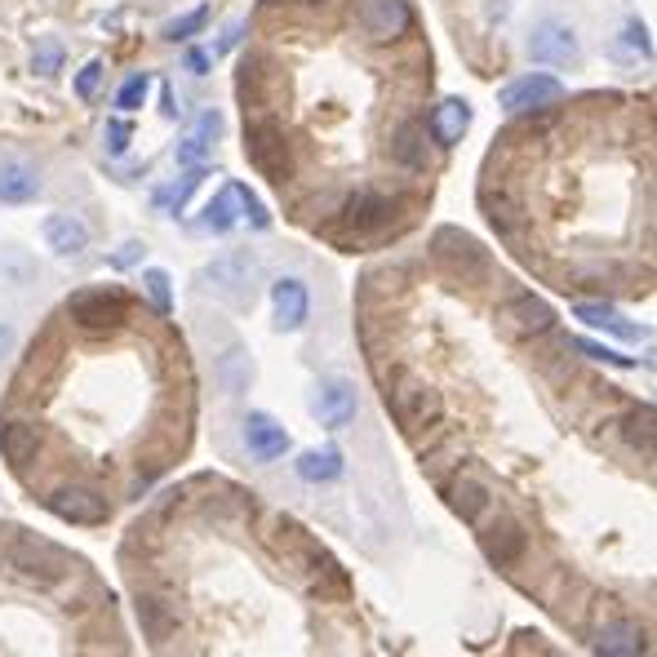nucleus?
<instances>
[{"mask_svg":"<svg viewBox=\"0 0 657 657\" xmlns=\"http://www.w3.org/2000/svg\"><path fill=\"white\" fill-rule=\"evenodd\" d=\"M262 276H267V267H262V258L253 249H231V253H218L214 262H205L195 280H201L205 294H214L227 307H249Z\"/></svg>","mask_w":657,"mask_h":657,"instance_id":"obj_1","label":"nucleus"},{"mask_svg":"<svg viewBox=\"0 0 657 657\" xmlns=\"http://www.w3.org/2000/svg\"><path fill=\"white\" fill-rule=\"evenodd\" d=\"M236 223H253L258 231H262V227H272L267 205H262L244 182H227V187L214 195V201L205 205V218H201L205 231H231Z\"/></svg>","mask_w":657,"mask_h":657,"instance_id":"obj_2","label":"nucleus"},{"mask_svg":"<svg viewBox=\"0 0 657 657\" xmlns=\"http://www.w3.org/2000/svg\"><path fill=\"white\" fill-rule=\"evenodd\" d=\"M529 58L538 68H577L582 62V45H577V32L569 19H542L534 23V36H529Z\"/></svg>","mask_w":657,"mask_h":657,"instance_id":"obj_3","label":"nucleus"},{"mask_svg":"<svg viewBox=\"0 0 657 657\" xmlns=\"http://www.w3.org/2000/svg\"><path fill=\"white\" fill-rule=\"evenodd\" d=\"M307 409H311V418H315L320 427L343 431V427L356 418V409H360L356 386H351L347 378H320L315 391H311V401H307Z\"/></svg>","mask_w":657,"mask_h":657,"instance_id":"obj_4","label":"nucleus"},{"mask_svg":"<svg viewBox=\"0 0 657 657\" xmlns=\"http://www.w3.org/2000/svg\"><path fill=\"white\" fill-rule=\"evenodd\" d=\"M356 27L386 45V40H401L409 27H414V10L405 0H356Z\"/></svg>","mask_w":657,"mask_h":657,"instance_id":"obj_5","label":"nucleus"},{"mask_svg":"<svg viewBox=\"0 0 657 657\" xmlns=\"http://www.w3.org/2000/svg\"><path fill=\"white\" fill-rule=\"evenodd\" d=\"M244 152H249V160H253L262 174H267L272 182H285L289 169H294L289 147H285V134H280V124H272V120H253V124H249Z\"/></svg>","mask_w":657,"mask_h":657,"instance_id":"obj_6","label":"nucleus"},{"mask_svg":"<svg viewBox=\"0 0 657 657\" xmlns=\"http://www.w3.org/2000/svg\"><path fill=\"white\" fill-rule=\"evenodd\" d=\"M391 409H396L405 431H422L435 427L440 418V391H431L422 378H401L396 391H391Z\"/></svg>","mask_w":657,"mask_h":657,"instance_id":"obj_7","label":"nucleus"},{"mask_svg":"<svg viewBox=\"0 0 657 657\" xmlns=\"http://www.w3.org/2000/svg\"><path fill=\"white\" fill-rule=\"evenodd\" d=\"M68 311H72V320H76L81 329L98 334V329H111V324L124 320V298H120L116 289H85V294H76V298L68 302Z\"/></svg>","mask_w":657,"mask_h":657,"instance_id":"obj_8","label":"nucleus"},{"mask_svg":"<svg viewBox=\"0 0 657 657\" xmlns=\"http://www.w3.org/2000/svg\"><path fill=\"white\" fill-rule=\"evenodd\" d=\"M560 94H564V85L556 81V76H519V81H511L502 94H498V103H502V111H538V107H551V103H560Z\"/></svg>","mask_w":657,"mask_h":657,"instance_id":"obj_9","label":"nucleus"},{"mask_svg":"<svg viewBox=\"0 0 657 657\" xmlns=\"http://www.w3.org/2000/svg\"><path fill=\"white\" fill-rule=\"evenodd\" d=\"M272 315H276V329L280 334H298L311 315V294L298 276H280L272 285Z\"/></svg>","mask_w":657,"mask_h":657,"instance_id":"obj_10","label":"nucleus"},{"mask_svg":"<svg viewBox=\"0 0 657 657\" xmlns=\"http://www.w3.org/2000/svg\"><path fill=\"white\" fill-rule=\"evenodd\" d=\"M244 444L253 453V463H276V457H285V449H289V431L272 414L253 409L244 418Z\"/></svg>","mask_w":657,"mask_h":657,"instance_id":"obj_11","label":"nucleus"},{"mask_svg":"<svg viewBox=\"0 0 657 657\" xmlns=\"http://www.w3.org/2000/svg\"><path fill=\"white\" fill-rule=\"evenodd\" d=\"M49 511L68 524H103L107 519V498L85 489V485H72V489H58L49 498Z\"/></svg>","mask_w":657,"mask_h":657,"instance_id":"obj_12","label":"nucleus"},{"mask_svg":"<svg viewBox=\"0 0 657 657\" xmlns=\"http://www.w3.org/2000/svg\"><path fill=\"white\" fill-rule=\"evenodd\" d=\"M502 324L511 329L515 338H538L556 324V311L542 302V298H515L506 311H502Z\"/></svg>","mask_w":657,"mask_h":657,"instance_id":"obj_13","label":"nucleus"},{"mask_svg":"<svg viewBox=\"0 0 657 657\" xmlns=\"http://www.w3.org/2000/svg\"><path fill=\"white\" fill-rule=\"evenodd\" d=\"M45 244L58 258H81L89 249V227L76 214H49L45 218Z\"/></svg>","mask_w":657,"mask_h":657,"instance_id":"obj_14","label":"nucleus"},{"mask_svg":"<svg viewBox=\"0 0 657 657\" xmlns=\"http://www.w3.org/2000/svg\"><path fill=\"white\" fill-rule=\"evenodd\" d=\"M40 195V174L27 160H0V205H27Z\"/></svg>","mask_w":657,"mask_h":657,"instance_id":"obj_15","label":"nucleus"},{"mask_svg":"<svg viewBox=\"0 0 657 657\" xmlns=\"http://www.w3.org/2000/svg\"><path fill=\"white\" fill-rule=\"evenodd\" d=\"M480 547H485V556L493 560V564H515L519 556H524V529H519V524L515 519H498V524H489V529L480 534Z\"/></svg>","mask_w":657,"mask_h":657,"instance_id":"obj_16","label":"nucleus"},{"mask_svg":"<svg viewBox=\"0 0 657 657\" xmlns=\"http://www.w3.org/2000/svg\"><path fill=\"white\" fill-rule=\"evenodd\" d=\"M471 129V107L463 98H444L435 111H431V139L440 147H453V143H463V134Z\"/></svg>","mask_w":657,"mask_h":657,"instance_id":"obj_17","label":"nucleus"},{"mask_svg":"<svg viewBox=\"0 0 657 657\" xmlns=\"http://www.w3.org/2000/svg\"><path fill=\"white\" fill-rule=\"evenodd\" d=\"M218 134H223V116H218V111H205L201 120L191 124V134L178 143V165H205Z\"/></svg>","mask_w":657,"mask_h":657,"instance_id":"obj_18","label":"nucleus"},{"mask_svg":"<svg viewBox=\"0 0 657 657\" xmlns=\"http://www.w3.org/2000/svg\"><path fill=\"white\" fill-rule=\"evenodd\" d=\"M449 506L463 515L467 524H480V515L489 511V485L480 480V476H471V471H463L453 485H449Z\"/></svg>","mask_w":657,"mask_h":657,"instance_id":"obj_19","label":"nucleus"},{"mask_svg":"<svg viewBox=\"0 0 657 657\" xmlns=\"http://www.w3.org/2000/svg\"><path fill=\"white\" fill-rule=\"evenodd\" d=\"M435 249H440V258L449 262L453 272H463V276H480V272H485V253H480V244H476L471 236L440 231V236H435Z\"/></svg>","mask_w":657,"mask_h":657,"instance_id":"obj_20","label":"nucleus"},{"mask_svg":"<svg viewBox=\"0 0 657 657\" xmlns=\"http://www.w3.org/2000/svg\"><path fill=\"white\" fill-rule=\"evenodd\" d=\"M214 378H218V386L227 391V396H244L249 382H253V356H249L240 343H231V347L214 360Z\"/></svg>","mask_w":657,"mask_h":657,"instance_id":"obj_21","label":"nucleus"},{"mask_svg":"<svg viewBox=\"0 0 657 657\" xmlns=\"http://www.w3.org/2000/svg\"><path fill=\"white\" fill-rule=\"evenodd\" d=\"M386 218H391V201H386V195H378V191H356L351 201H347V210H343V223L351 231H373Z\"/></svg>","mask_w":657,"mask_h":657,"instance_id":"obj_22","label":"nucleus"},{"mask_svg":"<svg viewBox=\"0 0 657 657\" xmlns=\"http://www.w3.org/2000/svg\"><path fill=\"white\" fill-rule=\"evenodd\" d=\"M294 471H298V480H307V485H334V480L347 471V463H343L338 449H307L298 463H294Z\"/></svg>","mask_w":657,"mask_h":657,"instance_id":"obj_23","label":"nucleus"},{"mask_svg":"<svg viewBox=\"0 0 657 657\" xmlns=\"http://www.w3.org/2000/svg\"><path fill=\"white\" fill-rule=\"evenodd\" d=\"M573 315H577L582 324H590V329H605V334H613V338H622V343H635V338H640V329L626 324V320H622L613 307H605V302H577Z\"/></svg>","mask_w":657,"mask_h":657,"instance_id":"obj_24","label":"nucleus"},{"mask_svg":"<svg viewBox=\"0 0 657 657\" xmlns=\"http://www.w3.org/2000/svg\"><path fill=\"white\" fill-rule=\"evenodd\" d=\"M36 276H40L36 258H27L19 244L0 249V285H5V289H27V285H36Z\"/></svg>","mask_w":657,"mask_h":657,"instance_id":"obj_25","label":"nucleus"},{"mask_svg":"<svg viewBox=\"0 0 657 657\" xmlns=\"http://www.w3.org/2000/svg\"><path fill=\"white\" fill-rule=\"evenodd\" d=\"M596 653H609V657H635V653H644V631L631 626V622H609V626L596 635Z\"/></svg>","mask_w":657,"mask_h":657,"instance_id":"obj_26","label":"nucleus"},{"mask_svg":"<svg viewBox=\"0 0 657 657\" xmlns=\"http://www.w3.org/2000/svg\"><path fill=\"white\" fill-rule=\"evenodd\" d=\"M36 427H27V422H10V427H0V453L10 457L14 467H27L32 457H36Z\"/></svg>","mask_w":657,"mask_h":657,"instance_id":"obj_27","label":"nucleus"},{"mask_svg":"<svg viewBox=\"0 0 657 657\" xmlns=\"http://www.w3.org/2000/svg\"><path fill=\"white\" fill-rule=\"evenodd\" d=\"M396 160L401 165H409V169H418V165H427V147H422V129L418 124H405L401 134H396Z\"/></svg>","mask_w":657,"mask_h":657,"instance_id":"obj_28","label":"nucleus"},{"mask_svg":"<svg viewBox=\"0 0 657 657\" xmlns=\"http://www.w3.org/2000/svg\"><path fill=\"white\" fill-rule=\"evenodd\" d=\"M205 23H210V5H195L191 14H182V19L165 23V40H174V45H178V40H191V36L201 32Z\"/></svg>","mask_w":657,"mask_h":657,"instance_id":"obj_29","label":"nucleus"},{"mask_svg":"<svg viewBox=\"0 0 657 657\" xmlns=\"http://www.w3.org/2000/svg\"><path fill=\"white\" fill-rule=\"evenodd\" d=\"M195 187H201V165H191V174H187V178H182L178 187L160 191V195H156V205H160V210H169V214H178V210L187 205V195H191Z\"/></svg>","mask_w":657,"mask_h":657,"instance_id":"obj_30","label":"nucleus"},{"mask_svg":"<svg viewBox=\"0 0 657 657\" xmlns=\"http://www.w3.org/2000/svg\"><path fill=\"white\" fill-rule=\"evenodd\" d=\"M626 440H631L635 449L653 453V409H648V405H640V409L626 418Z\"/></svg>","mask_w":657,"mask_h":657,"instance_id":"obj_31","label":"nucleus"},{"mask_svg":"<svg viewBox=\"0 0 657 657\" xmlns=\"http://www.w3.org/2000/svg\"><path fill=\"white\" fill-rule=\"evenodd\" d=\"M147 89H152V76L143 72V76H129L124 85H120V94H116V107L120 111H139L143 103H147Z\"/></svg>","mask_w":657,"mask_h":657,"instance_id":"obj_32","label":"nucleus"},{"mask_svg":"<svg viewBox=\"0 0 657 657\" xmlns=\"http://www.w3.org/2000/svg\"><path fill=\"white\" fill-rule=\"evenodd\" d=\"M143 285H147V298L156 302V311H174V289H169V276L160 272V267H152V272H143Z\"/></svg>","mask_w":657,"mask_h":657,"instance_id":"obj_33","label":"nucleus"},{"mask_svg":"<svg viewBox=\"0 0 657 657\" xmlns=\"http://www.w3.org/2000/svg\"><path fill=\"white\" fill-rule=\"evenodd\" d=\"M573 351H582V356H590V360H605V365H613V369H635L631 356H618V351H609V347H600V343H586V338H577Z\"/></svg>","mask_w":657,"mask_h":657,"instance_id":"obj_34","label":"nucleus"},{"mask_svg":"<svg viewBox=\"0 0 657 657\" xmlns=\"http://www.w3.org/2000/svg\"><path fill=\"white\" fill-rule=\"evenodd\" d=\"M622 40H626V49H631L635 58H653V45H648V32H644L640 19H631V23L622 27Z\"/></svg>","mask_w":657,"mask_h":657,"instance_id":"obj_35","label":"nucleus"},{"mask_svg":"<svg viewBox=\"0 0 657 657\" xmlns=\"http://www.w3.org/2000/svg\"><path fill=\"white\" fill-rule=\"evenodd\" d=\"M98 85H103V62L94 58V62H85V68H81V76H76V94L89 103V98L98 94Z\"/></svg>","mask_w":657,"mask_h":657,"instance_id":"obj_36","label":"nucleus"},{"mask_svg":"<svg viewBox=\"0 0 657 657\" xmlns=\"http://www.w3.org/2000/svg\"><path fill=\"white\" fill-rule=\"evenodd\" d=\"M107 152L111 156H124L129 152V120H107Z\"/></svg>","mask_w":657,"mask_h":657,"instance_id":"obj_37","label":"nucleus"},{"mask_svg":"<svg viewBox=\"0 0 657 657\" xmlns=\"http://www.w3.org/2000/svg\"><path fill=\"white\" fill-rule=\"evenodd\" d=\"M58 58H62V49H58L53 40H45V45L36 49V58H32V68H36L40 76H53V72H58Z\"/></svg>","mask_w":657,"mask_h":657,"instance_id":"obj_38","label":"nucleus"},{"mask_svg":"<svg viewBox=\"0 0 657 657\" xmlns=\"http://www.w3.org/2000/svg\"><path fill=\"white\" fill-rule=\"evenodd\" d=\"M210 62H214V58H210L205 49H191V53H187V72H195V76H205V72H210Z\"/></svg>","mask_w":657,"mask_h":657,"instance_id":"obj_39","label":"nucleus"},{"mask_svg":"<svg viewBox=\"0 0 657 657\" xmlns=\"http://www.w3.org/2000/svg\"><path fill=\"white\" fill-rule=\"evenodd\" d=\"M139 249H143L139 240H129V244H124V249H120V253H116L111 262H116V267H129V262H134V258H139Z\"/></svg>","mask_w":657,"mask_h":657,"instance_id":"obj_40","label":"nucleus"},{"mask_svg":"<svg viewBox=\"0 0 657 657\" xmlns=\"http://www.w3.org/2000/svg\"><path fill=\"white\" fill-rule=\"evenodd\" d=\"M10 347H14V329H10V324H0V356H5Z\"/></svg>","mask_w":657,"mask_h":657,"instance_id":"obj_41","label":"nucleus"}]
</instances>
